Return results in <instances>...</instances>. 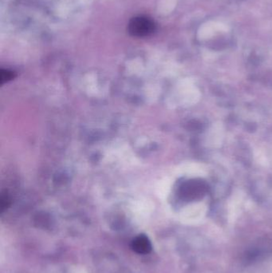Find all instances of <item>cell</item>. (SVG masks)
<instances>
[{"label": "cell", "mask_w": 272, "mask_h": 273, "mask_svg": "<svg viewBox=\"0 0 272 273\" xmlns=\"http://www.w3.org/2000/svg\"><path fill=\"white\" fill-rule=\"evenodd\" d=\"M155 30L156 25L154 21L147 17H134L129 21L128 25L129 33L134 37H146L154 33Z\"/></svg>", "instance_id": "cell-1"}, {"label": "cell", "mask_w": 272, "mask_h": 273, "mask_svg": "<svg viewBox=\"0 0 272 273\" xmlns=\"http://www.w3.org/2000/svg\"><path fill=\"white\" fill-rule=\"evenodd\" d=\"M132 247L133 250L140 254L149 253L152 249L151 243L149 239L143 235H140L133 240Z\"/></svg>", "instance_id": "cell-2"}]
</instances>
